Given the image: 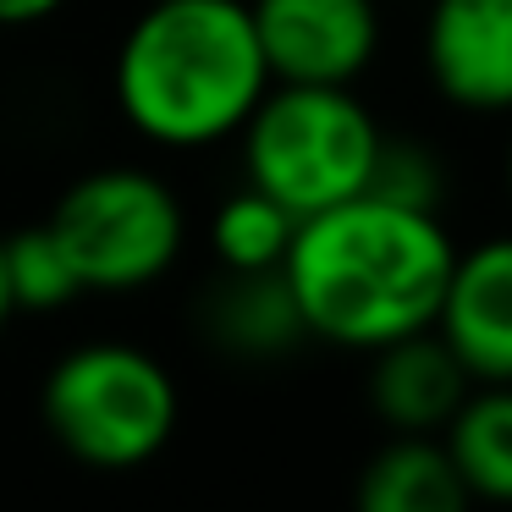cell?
Returning a JSON list of instances; mask_svg holds the SVG:
<instances>
[{
    "label": "cell",
    "instance_id": "obj_1",
    "mask_svg": "<svg viewBox=\"0 0 512 512\" xmlns=\"http://www.w3.org/2000/svg\"><path fill=\"white\" fill-rule=\"evenodd\" d=\"M452 265L457 243L441 215L358 193L303 215L281 276L309 336L347 353H375L397 336L430 331Z\"/></svg>",
    "mask_w": 512,
    "mask_h": 512
},
{
    "label": "cell",
    "instance_id": "obj_2",
    "mask_svg": "<svg viewBox=\"0 0 512 512\" xmlns=\"http://www.w3.org/2000/svg\"><path fill=\"white\" fill-rule=\"evenodd\" d=\"M270 83L248 0H149L111 67L116 111L166 149L237 138Z\"/></svg>",
    "mask_w": 512,
    "mask_h": 512
},
{
    "label": "cell",
    "instance_id": "obj_3",
    "mask_svg": "<svg viewBox=\"0 0 512 512\" xmlns=\"http://www.w3.org/2000/svg\"><path fill=\"white\" fill-rule=\"evenodd\" d=\"M39 419L83 468L127 474L171 446L182 397L171 369L133 342H78L50 364L39 386Z\"/></svg>",
    "mask_w": 512,
    "mask_h": 512
},
{
    "label": "cell",
    "instance_id": "obj_4",
    "mask_svg": "<svg viewBox=\"0 0 512 512\" xmlns=\"http://www.w3.org/2000/svg\"><path fill=\"white\" fill-rule=\"evenodd\" d=\"M237 138H243V182L281 199L303 221L369 188L386 133L353 89L270 83Z\"/></svg>",
    "mask_w": 512,
    "mask_h": 512
},
{
    "label": "cell",
    "instance_id": "obj_5",
    "mask_svg": "<svg viewBox=\"0 0 512 512\" xmlns=\"http://www.w3.org/2000/svg\"><path fill=\"white\" fill-rule=\"evenodd\" d=\"M61 237L83 292H144L188 248V210L149 166L83 171L45 215Z\"/></svg>",
    "mask_w": 512,
    "mask_h": 512
},
{
    "label": "cell",
    "instance_id": "obj_6",
    "mask_svg": "<svg viewBox=\"0 0 512 512\" xmlns=\"http://www.w3.org/2000/svg\"><path fill=\"white\" fill-rule=\"evenodd\" d=\"M276 83L353 89L380 56V0H248Z\"/></svg>",
    "mask_w": 512,
    "mask_h": 512
},
{
    "label": "cell",
    "instance_id": "obj_7",
    "mask_svg": "<svg viewBox=\"0 0 512 512\" xmlns=\"http://www.w3.org/2000/svg\"><path fill=\"white\" fill-rule=\"evenodd\" d=\"M424 72L452 111L512 116V0H430Z\"/></svg>",
    "mask_w": 512,
    "mask_h": 512
},
{
    "label": "cell",
    "instance_id": "obj_8",
    "mask_svg": "<svg viewBox=\"0 0 512 512\" xmlns=\"http://www.w3.org/2000/svg\"><path fill=\"white\" fill-rule=\"evenodd\" d=\"M435 331L474 386L512 380V232L457 248Z\"/></svg>",
    "mask_w": 512,
    "mask_h": 512
},
{
    "label": "cell",
    "instance_id": "obj_9",
    "mask_svg": "<svg viewBox=\"0 0 512 512\" xmlns=\"http://www.w3.org/2000/svg\"><path fill=\"white\" fill-rule=\"evenodd\" d=\"M468 391L474 380L435 325L369 353V408L391 435H441Z\"/></svg>",
    "mask_w": 512,
    "mask_h": 512
},
{
    "label": "cell",
    "instance_id": "obj_10",
    "mask_svg": "<svg viewBox=\"0 0 512 512\" xmlns=\"http://www.w3.org/2000/svg\"><path fill=\"white\" fill-rule=\"evenodd\" d=\"M199 331L215 353L243 364H276L309 342V325L281 270H226L199 303Z\"/></svg>",
    "mask_w": 512,
    "mask_h": 512
},
{
    "label": "cell",
    "instance_id": "obj_11",
    "mask_svg": "<svg viewBox=\"0 0 512 512\" xmlns=\"http://www.w3.org/2000/svg\"><path fill=\"white\" fill-rule=\"evenodd\" d=\"M353 512H474V490L441 435H386V446L358 468Z\"/></svg>",
    "mask_w": 512,
    "mask_h": 512
},
{
    "label": "cell",
    "instance_id": "obj_12",
    "mask_svg": "<svg viewBox=\"0 0 512 512\" xmlns=\"http://www.w3.org/2000/svg\"><path fill=\"white\" fill-rule=\"evenodd\" d=\"M463 485L485 507H512V380H490L463 397L441 430Z\"/></svg>",
    "mask_w": 512,
    "mask_h": 512
},
{
    "label": "cell",
    "instance_id": "obj_13",
    "mask_svg": "<svg viewBox=\"0 0 512 512\" xmlns=\"http://www.w3.org/2000/svg\"><path fill=\"white\" fill-rule=\"evenodd\" d=\"M292 237H298V215L259 193L254 182L226 193L210 215V254L221 259V270H281Z\"/></svg>",
    "mask_w": 512,
    "mask_h": 512
},
{
    "label": "cell",
    "instance_id": "obj_14",
    "mask_svg": "<svg viewBox=\"0 0 512 512\" xmlns=\"http://www.w3.org/2000/svg\"><path fill=\"white\" fill-rule=\"evenodd\" d=\"M0 254H6V287H12L17 314H56L67 309L83 292L78 270H72L61 237L50 232V221L39 226H17L12 237H0Z\"/></svg>",
    "mask_w": 512,
    "mask_h": 512
},
{
    "label": "cell",
    "instance_id": "obj_15",
    "mask_svg": "<svg viewBox=\"0 0 512 512\" xmlns=\"http://www.w3.org/2000/svg\"><path fill=\"white\" fill-rule=\"evenodd\" d=\"M364 193L391 199V204H408V210L441 215L446 166L435 160L430 144H419V138H380V155H375V171H369Z\"/></svg>",
    "mask_w": 512,
    "mask_h": 512
},
{
    "label": "cell",
    "instance_id": "obj_16",
    "mask_svg": "<svg viewBox=\"0 0 512 512\" xmlns=\"http://www.w3.org/2000/svg\"><path fill=\"white\" fill-rule=\"evenodd\" d=\"M67 0H0V34H12V28H39L61 12Z\"/></svg>",
    "mask_w": 512,
    "mask_h": 512
},
{
    "label": "cell",
    "instance_id": "obj_17",
    "mask_svg": "<svg viewBox=\"0 0 512 512\" xmlns=\"http://www.w3.org/2000/svg\"><path fill=\"white\" fill-rule=\"evenodd\" d=\"M12 314H17V303H12V287H6V254H0V331L12 325Z\"/></svg>",
    "mask_w": 512,
    "mask_h": 512
},
{
    "label": "cell",
    "instance_id": "obj_18",
    "mask_svg": "<svg viewBox=\"0 0 512 512\" xmlns=\"http://www.w3.org/2000/svg\"><path fill=\"white\" fill-rule=\"evenodd\" d=\"M507 193H512V144H507Z\"/></svg>",
    "mask_w": 512,
    "mask_h": 512
}]
</instances>
